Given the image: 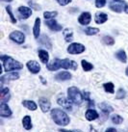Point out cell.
Instances as JSON below:
<instances>
[{
    "label": "cell",
    "instance_id": "d590c367",
    "mask_svg": "<svg viewBox=\"0 0 128 132\" xmlns=\"http://www.w3.org/2000/svg\"><path fill=\"white\" fill-rule=\"evenodd\" d=\"M125 95H126V93L123 89H118L117 92V95H116V98L117 99H123L125 97Z\"/></svg>",
    "mask_w": 128,
    "mask_h": 132
},
{
    "label": "cell",
    "instance_id": "2e32d148",
    "mask_svg": "<svg viewBox=\"0 0 128 132\" xmlns=\"http://www.w3.org/2000/svg\"><path fill=\"white\" fill-rule=\"evenodd\" d=\"M46 67H47V70H50V71L58 70L59 69H61V59H54L50 63H47Z\"/></svg>",
    "mask_w": 128,
    "mask_h": 132
},
{
    "label": "cell",
    "instance_id": "7402d4cb",
    "mask_svg": "<svg viewBox=\"0 0 128 132\" xmlns=\"http://www.w3.org/2000/svg\"><path fill=\"white\" fill-rule=\"evenodd\" d=\"M99 109L102 111L103 114H106V115H109L111 112H113L114 111V108L111 105L109 104H107L105 102H102V103H99Z\"/></svg>",
    "mask_w": 128,
    "mask_h": 132
},
{
    "label": "cell",
    "instance_id": "277c9868",
    "mask_svg": "<svg viewBox=\"0 0 128 132\" xmlns=\"http://www.w3.org/2000/svg\"><path fill=\"white\" fill-rule=\"evenodd\" d=\"M125 5L126 4L123 0H111L109 4L110 9L116 13H121L124 10Z\"/></svg>",
    "mask_w": 128,
    "mask_h": 132
},
{
    "label": "cell",
    "instance_id": "ac0fdd59",
    "mask_svg": "<svg viewBox=\"0 0 128 132\" xmlns=\"http://www.w3.org/2000/svg\"><path fill=\"white\" fill-rule=\"evenodd\" d=\"M108 19V15L105 13H101V12H97L95 14V21L96 24H103L104 22L107 21Z\"/></svg>",
    "mask_w": 128,
    "mask_h": 132
},
{
    "label": "cell",
    "instance_id": "ab89813d",
    "mask_svg": "<svg viewBox=\"0 0 128 132\" xmlns=\"http://www.w3.org/2000/svg\"><path fill=\"white\" fill-rule=\"evenodd\" d=\"M83 97H84L87 101H89V100L91 99V98H90V93H89V92H84V94H83Z\"/></svg>",
    "mask_w": 128,
    "mask_h": 132
},
{
    "label": "cell",
    "instance_id": "d6986e66",
    "mask_svg": "<svg viewBox=\"0 0 128 132\" xmlns=\"http://www.w3.org/2000/svg\"><path fill=\"white\" fill-rule=\"evenodd\" d=\"M71 78V74L69 71H61L55 75V79L58 81H66L70 80Z\"/></svg>",
    "mask_w": 128,
    "mask_h": 132
},
{
    "label": "cell",
    "instance_id": "7bdbcfd3",
    "mask_svg": "<svg viewBox=\"0 0 128 132\" xmlns=\"http://www.w3.org/2000/svg\"><path fill=\"white\" fill-rule=\"evenodd\" d=\"M123 11L126 13V14H128V5H125V7H124V10Z\"/></svg>",
    "mask_w": 128,
    "mask_h": 132
},
{
    "label": "cell",
    "instance_id": "6da1fadb",
    "mask_svg": "<svg viewBox=\"0 0 128 132\" xmlns=\"http://www.w3.org/2000/svg\"><path fill=\"white\" fill-rule=\"evenodd\" d=\"M50 116H51L52 120L54 121L55 123L61 125V126H66L70 121V117L67 116V114L61 109H58V108L52 109Z\"/></svg>",
    "mask_w": 128,
    "mask_h": 132
},
{
    "label": "cell",
    "instance_id": "ba28073f",
    "mask_svg": "<svg viewBox=\"0 0 128 132\" xmlns=\"http://www.w3.org/2000/svg\"><path fill=\"white\" fill-rule=\"evenodd\" d=\"M45 25L51 31H54V32H59L63 29V26L59 24L55 19H45Z\"/></svg>",
    "mask_w": 128,
    "mask_h": 132
},
{
    "label": "cell",
    "instance_id": "f6af8a7d",
    "mask_svg": "<svg viewBox=\"0 0 128 132\" xmlns=\"http://www.w3.org/2000/svg\"><path fill=\"white\" fill-rule=\"evenodd\" d=\"M125 73H126V75H128V67L126 68V70H125Z\"/></svg>",
    "mask_w": 128,
    "mask_h": 132
},
{
    "label": "cell",
    "instance_id": "52a82bcc",
    "mask_svg": "<svg viewBox=\"0 0 128 132\" xmlns=\"http://www.w3.org/2000/svg\"><path fill=\"white\" fill-rule=\"evenodd\" d=\"M61 68L65 69V70H76L78 68V65L75 61L70 60V59H64L61 60Z\"/></svg>",
    "mask_w": 128,
    "mask_h": 132
},
{
    "label": "cell",
    "instance_id": "4316f807",
    "mask_svg": "<svg viewBox=\"0 0 128 132\" xmlns=\"http://www.w3.org/2000/svg\"><path fill=\"white\" fill-rule=\"evenodd\" d=\"M63 34H64L65 40H66V42H67V43H70V42H71V40H73V32L71 29L66 28V29L64 30Z\"/></svg>",
    "mask_w": 128,
    "mask_h": 132
},
{
    "label": "cell",
    "instance_id": "ffe728a7",
    "mask_svg": "<svg viewBox=\"0 0 128 132\" xmlns=\"http://www.w3.org/2000/svg\"><path fill=\"white\" fill-rule=\"evenodd\" d=\"M40 18H37L33 27V35L36 39H39V37H40Z\"/></svg>",
    "mask_w": 128,
    "mask_h": 132
},
{
    "label": "cell",
    "instance_id": "e0dca14e",
    "mask_svg": "<svg viewBox=\"0 0 128 132\" xmlns=\"http://www.w3.org/2000/svg\"><path fill=\"white\" fill-rule=\"evenodd\" d=\"M39 43H40V45H42V46L48 48V49H51L52 48L51 40H50L48 36H46L45 34H44V35H41V36L39 37Z\"/></svg>",
    "mask_w": 128,
    "mask_h": 132
},
{
    "label": "cell",
    "instance_id": "83f0119b",
    "mask_svg": "<svg viewBox=\"0 0 128 132\" xmlns=\"http://www.w3.org/2000/svg\"><path fill=\"white\" fill-rule=\"evenodd\" d=\"M116 57H117V59H118V60L122 63H126V61H127V57H126L125 51L123 49L118 50V51L116 53Z\"/></svg>",
    "mask_w": 128,
    "mask_h": 132
},
{
    "label": "cell",
    "instance_id": "5b68a950",
    "mask_svg": "<svg viewBox=\"0 0 128 132\" xmlns=\"http://www.w3.org/2000/svg\"><path fill=\"white\" fill-rule=\"evenodd\" d=\"M66 50L70 54L76 55V54H80V53L85 51V46L82 44H79V43H72V44H70V46L67 47Z\"/></svg>",
    "mask_w": 128,
    "mask_h": 132
},
{
    "label": "cell",
    "instance_id": "7a4b0ae2",
    "mask_svg": "<svg viewBox=\"0 0 128 132\" xmlns=\"http://www.w3.org/2000/svg\"><path fill=\"white\" fill-rule=\"evenodd\" d=\"M1 60L3 62L4 70L6 71H12V70H21L23 69V65L20 62H18L15 59H13L10 56H1Z\"/></svg>",
    "mask_w": 128,
    "mask_h": 132
},
{
    "label": "cell",
    "instance_id": "f1b7e54d",
    "mask_svg": "<svg viewBox=\"0 0 128 132\" xmlns=\"http://www.w3.org/2000/svg\"><path fill=\"white\" fill-rule=\"evenodd\" d=\"M103 87H104L105 92L110 93V94H114V93H115V85H114L112 82L105 83V84L103 85Z\"/></svg>",
    "mask_w": 128,
    "mask_h": 132
},
{
    "label": "cell",
    "instance_id": "cb8c5ba5",
    "mask_svg": "<svg viewBox=\"0 0 128 132\" xmlns=\"http://www.w3.org/2000/svg\"><path fill=\"white\" fill-rule=\"evenodd\" d=\"M22 105L25 107V108H27L28 110H31V111H35L38 108L37 104L34 101H32V100H23L22 101Z\"/></svg>",
    "mask_w": 128,
    "mask_h": 132
},
{
    "label": "cell",
    "instance_id": "44dd1931",
    "mask_svg": "<svg viewBox=\"0 0 128 132\" xmlns=\"http://www.w3.org/2000/svg\"><path fill=\"white\" fill-rule=\"evenodd\" d=\"M85 116H86V119H87L88 121H95V120H96V119L99 117L98 113L95 110H93V109H89V110L86 112Z\"/></svg>",
    "mask_w": 128,
    "mask_h": 132
},
{
    "label": "cell",
    "instance_id": "f546056e",
    "mask_svg": "<svg viewBox=\"0 0 128 132\" xmlns=\"http://www.w3.org/2000/svg\"><path fill=\"white\" fill-rule=\"evenodd\" d=\"M111 121L115 125H121V122L123 121V118L120 116V115H117V114H115L111 117Z\"/></svg>",
    "mask_w": 128,
    "mask_h": 132
},
{
    "label": "cell",
    "instance_id": "74e56055",
    "mask_svg": "<svg viewBox=\"0 0 128 132\" xmlns=\"http://www.w3.org/2000/svg\"><path fill=\"white\" fill-rule=\"evenodd\" d=\"M56 1H57L58 4H60L61 6H66L67 4H70L72 0H56Z\"/></svg>",
    "mask_w": 128,
    "mask_h": 132
},
{
    "label": "cell",
    "instance_id": "9a60e30c",
    "mask_svg": "<svg viewBox=\"0 0 128 132\" xmlns=\"http://www.w3.org/2000/svg\"><path fill=\"white\" fill-rule=\"evenodd\" d=\"M18 78H19V74L18 72H10V73H7L1 76V84L7 83V82L12 80H16Z\"/></svg>",
    "mask_w": 128,
    "mask_h": 132
},
{
    "label": "cell",
    "instance_id": "d4e9b609",
    "mask_svg": "<svg viewBox=\"0 0 128 132\" xmlns=\"http://www.w3.org/2000/svg\"><path fill=\"white\" fill-rule=\"evenodd\" d=\"M22 125H23V127L26 129V130H30L32 128V121H31V117L30 116H25L22 120Z\"/></svg>",
    "mask_w": 128,
    "mask_h": 132
},
{
    "label": "cell",
    "instance_id": "e575fe53",
    "mask_svg": "<svg viewBox=\"0 0 128 132\" xmlns=\"http://www.w3.org/2000/svg\"><path fill=\"white\" fill-rule=\"evenodd\" d=\"M102 40L103 43L107 44V45H114V44H115V40L112 37H110V36H104Z\"/></svg>",
    "mask_w": 128,
    "mask_h": 132
},
{
    "label": "cell",
    "instance_id": "836d02e7",
    "mask_svg": "<svg viewBox=\"0 0 128 132\" xmlns=\"http://www.w3.org/2000/svg\"><path fill=\"white\" fill-rule=\"evenodd\" d=\"M6 12H7L9 16H10V19H11L12 23H16V19L15 18V15H14L13 12H12L11 6H7V7H6Z\"/></svg>",
    "mask_w": 128,
    "mask_h": 132
},
{
    "label": "cell",
    "instance_id": "f35d334b",
    "mask_svg": "<svg viewBox=\"0 0 128 132\" xmlns=\"http://www.w3.org/2000/svg\"><path fill=\"white\" fill-rule=\"evenodd\" d=\"M29 4H30V6H32V7L35 9V10H37V11H40V6H38V5H36V4H34L32 1H30L29 2Z\"/></svg>",
    "mask_w": 128,
    "mask_h": 132
},
{
    "label": "cell",
    "instance_id": "8992f818",
    "mask_svg": "<svg viewBox=\"0 0 128 132\" xmlns=\"http://www.w3.org/2000/svg\"><path fill=\"white\" fill-rule=\"evenodd\" d=\"M9 38L13 42H15L18 44H21L25 42V35L20 31H14L9 35Z\"/></svg>",
    "mask_w": 128,
    "mask_h": 132
},
{
    "label": "cell",
    "instance_id": "8d00e7d4",
    "mask_svg": "<svg viewBox=\"0 0 128 132\" xmlns=\"http://www.w3.org/2000/svg\"><path fill=\"white\" fill-rule=\"evenodd\" d=\"M106 0H95V6L97 8H102L106 5Z\"/></svg>",
    "mask_w": 128,
    "mask_h": 132
},
{
    "label": "cell",
    "instance_id": "603a6c76",
    "mask_svg": "<svg viewBox=\"0 0 128 132\" xmlns=\"http://www.w3.org/2000/svg\"><path fill=\"white\" fill-rule=\"evenodd\" d=\"M38 54H39V57H40V61L44 63V64H47L48 61H49V54L46 50H44V49H40L38 51Z\"/></svg>",
    "mask_w": 128,
    "mask_h": 132
},
{
    "label": "cell",
    "instance_id": "4fadbf2b",
    "mask_svg": "<svg viewBox=\"0 0 128 132\" xmlns=\"http://www.w3.org/2000/svg\"><path fill=\"white\" fill-rule=\"evenodd\" d=\"M39 105H40V109L44 113H47L50 111V108H51V104H50V101L48 99L44 98V97H41V98L39 99Z\"/></svg>",
    "mask_w": 128,
    "mask_h": 132
},
{
    "label": "cell",
    "instance_id": "d6a6232c",
    "mask_svg": "<svg viewBox=\"0 0 128 132\" xmlns=\"http://www.w3.org/2000/svg\"><path fill=\"white\" fill-rule=\"evenodd\" d=\"M58 15V12L53 11V12H44V18L45 19H53Z\"/></svg>",
    "mask_w": 128,
    "mask_h": 132
},
{
    "label": "cell",
    "instance_id": "ee69618b",
    "mask_svg": "<svg viewBox=\"0 0 128 132\" xmlns=\"http://www.w3.org/2000/svg\"><path fill=\"white\" fill-rule=\"evenodd\" d=\"M1 1H3V2H12L13 0H1Z\"/></svg>",
    "mask_w": 128,
    "mask_h": 132
},
{
    "label": "cell",
    "instance_id": "b9f144b4",
    "mask_svg": "<svg viewBox=\"0 0 128 132\" xmlns=\"http://www.w3.org/2000/svg\"><path fill=\"white\" fill-rule=\"evenodd\" d=\"M106 131H109V132H116L117 130H116L115 128H112V127H110V128H107Z\"/></svg>",
    "mask_w": 128,
    "mask_h": 132
},
{
    "label": "cell",
    "instance_id": "9c48e42d",
    "mask_svg": "<svg viewBox=\"0 0 128 132\" xmlns=\"http://www.w3.org/2000/svg\"><path fill=\"white\" fill-rule=\"evenodd\" d=\"M71 100L70 98H66L64 96H60L57 99V103H58L60 106H62L63 108H65L66 110H72V105H71Z\"/></svg>",
    "mask_w": 128,
    "mask_h": 132
},
{
    "label": "cell",
    "instance_id": "60d3db41",
    "mask_svg": "<svg viewBox=\"0 0 128 132\" xmlns=\"http://www.w3.org/2000/svg\"><path fill=\"white\" fill-rule=\"evenodd\" d=\"M88 102H89V107H93V106H95V102H93L91 99H90Z\"/></svg>",
    "mask_w": 128,
    "mask_h": 132
},
{
    "label": "cell",
    "instance_id": "5bb4252c",
    "mask_svg": "<svg viewBox=\"0 0 128 132\" xmlns=\"http://www.w3.org/2000/svg\"><path fill=\"white\" fill-rule=\"evenodd\" d=\"M0 116L2 118H9L12 116L11 109L5 102H1L0 104Z\"/></svg>",
    "mask_w": 128,
    "mask_h": 132
},
{
    "label": "cell",
    "instance_id": "3957f363",
    "mask_svg": "<svg viewBox=\"0 0 128 132\" xmlns=\"http://www.w3.org/2000/svg\"><path fill=\"white\" fill-rule=\"evenodd\" d=\"M67 95H69V98L72 101V103H75V104L82 103L83 98H84L80 90L76 87H70L67 89Z\"/></svg>",
    "mask_w": 128,
    "mask_h": 132
},
{
    "label": "cell",
    "instance_id": "7c38bea8",
    "mask_svg": "<svg viewBox=\"0 0 128 132\" xmlns=\"http://www.w3.org/2000/svg\"><path fill=\"white\" fill-rule=\"evenodd\" d=\"M91 13H89V12L82 13L79 15V18H78V21H79V23H80L81 25H88L89 23L91 22Z\"/></svg>",
    "mask_w": 128,
    "mask_h": 132
},
{
    "label": "cell",
    "instance_id": "4dcf8cb0",
    "mask_svg": "<svg viewBox=\"0 0 128 132\" xmlns=\"http://www.w3.org/2000/svg\"><path fill=\"white\" fill-rule=\"evenodd\" d=\"M85 34H87L88 36H93V35H96V34L99 32L98 28H95V27H88L84 30Z\"/></svg>",
    "mask_w": 128,
    "mask_h": 132
},
{
    "label": "cell",
    "instance_id": "1f68e13d",
    "mask_svg": "<svg viewBox=\"0 0 128 132\" xmlns=\"http://www.w3.org/2000/svg\"><path fill=\"white\" fill-rule=\"evenodd\" d=\"M81 65H82V68H83V70L85 71H90V70H91L93 69V66L91 65V63H89L88 61H86V60H82Z\"/></svg>",
    "mask_w": 128,
    "mask_h": 132
},
{
    "label": "cell",
    "instance_id": "484cf974",
    "mask_svg": "<svg viewBox=\"0 0 128 132\" xmlns=\"http://www.w3.org/2000/svg\"><path fill=\"white\" fill-rule=\"evenodd\" d=\"M10 99V90L8 88L1 89V100L2 102H7Z\"/></svg>",
    "mask_w": 128,
    "mask_h": 132
},
{
    "label": "cell",
    "instance_id": "8fae6325",
    "mask_svg": "<svg viewBox=\"0 0 128 132\" xmlns=\"http://www.w3.org/2000/svg\"><path fill=\"white\" fill-rule=\"evenodd\" d=\"M26 66H27V68H28V70L34 74L39 73V72L40 71V64L37 62V61H35V60H31V61H29V62H27Z\"/></svg>",
    "mask_w": 128,
    "mask_h": 132
},
{
    "label": "cell",
    "instance_id": "30bf717a",
    "mask_svg": "<svg viewBox=\"0 0 128 132\" xmlns=\"http://www.w3.org/2000/svg\"><path fill=\"white\" fill-rule=\"evenodd\" d=\"M18 14H19V15H20L19 18L21 19H27L28 18L31 16V15H32V10H31L29 7H25V6H20V7H18Z\"/></svg>",
    "mask_w": 128,
    "mask_h": 132
}]
</instances>
